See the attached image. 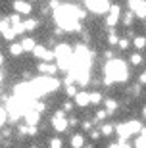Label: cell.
<instances>
[{"instance_id":"11","label":"cell","mask_w":146,"mask_h":148,"mask_svg":"<svg viewBox=\"0 0 146 148\" xmlns=\"http://www.w3.org/2000/svg\"><path fill=\"white\" fill-rule=\"evenodd\" d=\"M119 19V6H112L110 8V16H108V25H115Z\"/></svg>"},{"instance_id":"17","label":"cell","mask_w":146,"mask_h":148,"mask_svg":"<svg viewBox=\"0 0 146 148\" xmlns=\"http://www.w3.org/2000/svg\"><path fill=\"white\" fill-rule=\"evenodd\" d=\"M104 106H106V110H108L110 114H114L115 108H117V102H115V100H112V98H108V100H104Z\"/></svg>"},{"instance_id":"36","label":"cell","mask_w":146,"mask_h":148,"mask_svg":"<svg viewBox=\"0 0 146 148\" xmlns=\"http://www.w3.org/2000/svg\"><path fill=\"white\" fill-rule=\"evenodd\" d=\"M35 110L37 112H44V104H35Z\"/></svg>"},{"instance_id":"23","label":"cell","mask_w":146,"mask_h":148,"mask_svg":"<svg viewBox=\"0 0 146 148\" xmlns=\"http://www.w3.org/2000/svg\"><path fill=\"white\" fill-rule=\"evenodd\" d=\"M141 62H142V56H141V54H133V56H131V64H135V66H138Z\"/></svg>"},{"instance_id":"4","label":"cell","mask_w":146,"mask_h":148,"mask_svg":"<svg viewBox=\"0 0 146 148\" xmlns=\"http://www.w3.org/2000/svg\"><path fill=\"white\" fill-rule=\"evenodd\" d=\"M67 125H69V121L65 119V112L58 110L54 114V117H52V127H54L58 133H64L65 129H67Z\"/></svg>"},{"instance_id":"35","label":"cell","mask_w":146,"mask_h":148,"mask_svg":"<svg viewBox=\"0 0 146 148\" xmlns=\"http://www.w3.org/2000/svg\"><path fill=\"white\" fill-rule=\"evenodd\" d=\"M71 108H73V104H71V102H65V104H64V110L65 112H69Z\"/></svg>"},{"instance_id":"14","label":"cell","mask_w":146,"mask_h":148,"mask_svg":"<svg viewBox=\"0 0 146 148\" xmlns=\"http://www.w3.org/2000/svg\"><path fill=\"white\" fill-rule=\"evenodd\" d=\"M83 144H85L83 135H75V137H71V148H83Z\"/></svg>"},{"instance_id":"34","label":"cell","mask_w":146,"mask_h":148,"mask_svg":"<svg viewBox=\"0 0 146 148\" xmlns=\"http://www.w3.org/2000/svg\"><path fill=\"white\" fill-rule=\"evenodd\" d=\"M110 148H131V146L127 143H117V144H112Z\"/></svg>"},{"instance_id":"9","label":"cell","mask_w":146,"mask_h":148,"mask_svg":"<svg viewBox=\"0 0 146 148\" xmlns=\"http://www.w3.org/2000/svg\"><path fill=\"white\" fill-rule=\"evenodd\" d=\"M23 117H25V123H27V125H37L38 119H40V115H38L37 110H29Z\"/></svg>"},{"instance_id":"27","label":"cell","mask_w":146,"mask_h":148,"mask_svg":"<svg viewBox=\"0 0 146 148\" xmlns=\"http://www.w3.org/2000/svg\"><path fill=\"white\" fill-rule=\"evenodd\" d=\"M10 23H14V25H19V23H21V21H19V16H17V14H12V16H10Z\"/></svg>"},{"instance_id":"24","label":"cell","mask_w":146,"mask_h":148,"mask_svg":"<svg viewBox=\"0 0 146 148\" xmlns=\"http://www.w3.org/2000/svg\"><path fill=\"white\" fill-rule=\"evenodd\" d=\"M136 148H146V137H138L136 138Z\"/></svg>"},{"instance_id":"33","label":"cell","mask_w":146,"mask_h":148,"mask_svg":"<svg viewBox=\"0 0 146 148\" xmlns=\"http://www.w3.org/2000/svg\"><path fill=\"white\" fill-rule=\"evenodd\" d=\"M131 19H133V12H129V14H127V16H125L123 23H125V25H131Z\"/></svg>"},{"instance_id":"29","label":"cell","mask_w":146,"mask_h":148,"mask_svg":"<svg viewBox=\"0 0 146 148\" xmlns=\"http://www.w3.org/2000/svg\"><path fill=\"white\" fill-rule=\"evenodd\" d=\"M0 115H2V117H0V121H2V123H6V121H8V115H10V114H8V110H6V106L2 108V114H0Z\"/></svg>"},{"instance_id":"37","label":"cell","mask_w":146,"mask_h":148,"mask_svg":"<svg viewBox=\"0 0 146 148\" xmlns=\"http://www.w3.org/2000/svg\"><path fill=\"white\" fill-rule=\"evenodd\" d=\"M141 85H146V71L141 75Z\"/></svg>"},{"instance_id":"31","label":"cell","mask_w":146,"mask_h":148,"mask_svg":"<svg viewBox=\"0 0 146 148\" xmlns=\"http://www.w3.org/2000/svg\"><path fill=\"white\" fill-rule=\"evenodd\" d=\"M65 92L69 94V96H73V94H77V92H75V87H73V85H67V87H65Z\"/></svg>"},{"instance_id":"19","label":"cell","mask_w":146,"mask_h":148,"mask_svg":"<svg viewBox=\"0 0 146 148\" xmlns=\"http://www.w3.org/2000/svg\"><path fill=\"white\" fill-rule=\"evenodd\" d=\"M37 19H27V21H25V29H27V31H33V29H37Z\"/></svg>"},{"instance_id":"13","label":"cell","mask_w":146,"mask_h":148,"mask_svg":"<svg viewBox=\"0 0 146 148\" xmlns=\"http://www.w3.org/2000/svg\"><path fill=\"white\" fill-rule=\"evenodd\" d=\"M38 71L46 73V75H54V73L58 71V67H56L54 64H40V66H38Z\"/></svg>"},{"instance_id":"39","label":"cell","mask_w":146,"mask_h":148,"mask_svg":"<svg viewBox=\"0 0 146 148\" xmlns=\"http://www.w3.org/2000/svg\"><path fill=\"white\" fill-rule=\"evenodd\" d=\"M83 127H85V129H90L92 123H90V121H85V123H83Z\"/></svg>"},{"instance_id":"30","label":"cell","mask_w":146,"mask_h":148,"mask_svg":"<svg viewBox=\"0 0 146 148\" xmlns=\"http://www.w3.org/2000/svg\"><path fill=\"white\" fill-rule=\"evenodd\" d=\"M108 114H110L108 110H100V112L96 114V119H104V117H108Z\"/></svg>"},{"instance_id":"22","label":"cell","mask_w":146,"mask_h":148,"mask_svg":"<svg viewBox=\"0 0 146 148\" xmlns=\"http://www.w3.org/2000/svg\"><path fill=\"white\" fill-rule=\"evenodd\" d=\"M112 131H114V127H112V125H104L102 129H100V133H102L104 137H110V135H112Z\"/></svg>"},{"instance_id":"5","label":"cell","mask_w":146,"mask_h":148,"mask_svg":"<svg viewBox=\"0 0 146 148\" xmlns=\"http://www.w3.org/2000/svg\"><path fill=\"white\" fill-rule=\"evenodd\" d=\"M87 2V8L92 10L94 14H104V12H108L112 6L108 4V0H85Z\"/></svg>"},{"instance_id":"38","label":"cell","mask_w":146,"mask_h":148,"mask_svg":"<svg viewBox=\"0 0 146 148\" xmlns=\"http://www.w3.org/2000/svg\"><path fill=\"white\" fill-rule=\"evenodd\" d=\"M90 137H92V138H98V137H100V131H92Z\"/></svg>"},{"instance_id":"10","label":"cell","mask_w":146,"mask_h":148,"mask_svg":"<svg viewBox=\"0 0 146 148\" xmlns=\"http://www.w3.org/2000/svg\"><path fill=\"white\" fill-rule=\"evenodd\" d=\"M125 127H127V133H129V135H135V133H141L142 131V125L141 123H138V121H127V123H125Z\"/></svg>"},{"instance_id":"18","label":"cell","mask_w":146,"mask_h":148,"mask_svg":"<svg viewBox=\"0 0 146 148\" xmlns=\"http://www.w3.org/2000/svg\"><path fill=\"white\" fill-rule=\"evenodd\" d=\"M23 48L25 50H35L37 48V44H35V40H33V38H23Z\"/></svg>"},{"instance_id":"8","label":"cell","mask_w":146,"mask_h":148,"mask_svg":"<svg viewBox=\"0 0 146 148\" xmlns=\"http://www.w3.org/2000/svg\"><path fill=\"white\" fill-rule=\"evenodd\" d=\"M14 10H17V14H29L31 12V4L25 0H16L14 2Z\"/></svg>"},{"instance_id":"40","label":"cell","mask_w":146,"mask_h":148,"mask_svg":"<svg viewBox=\"0 0 146 148\" xmlns=\"http://www.w3.org/2000/svg\"><path fill=\"white\" fill-rule=\"evenodd\" d=\"M141 133H142V137H146V127H142V131H141Z\"/></svg>"},{"instance_id":"2","label":"cell","mask_w":146,"mask_h":148,"mask_svg":"<svg viewBox=\"0 0 146 148\" xmlns=\"http://www.w3.org/2000/svg\"><path fill=\"white\" fill-rule=\"evenodd\" d=\"M129 71H127V66L125 62L121 60H110L104 67V83L106 85H112L115 81H127Z\"/></svg>"},{"instance_id":"28","label":"cell","mask_w":146,"mask_h":148,"mask_svg":"<svg viewBox=\"0 0 146 148\" xmlns=\"http://www.w3.org/2000/svg\"><path fill=\"white\" fill-rule=\"evenodd\" d=\"M27 135H29V137L37 135V125H27Z\"/></svg>"},{"instance_id":"20","label":"cell","mask_w":146,"mask_h":148,"mask_svg":"<svg viewBox=\"0 0 146 148\" xmlns=\"http://www.w3.org/2000/svg\"><path fill=\"white\" fill-rule=\"evenodd\" d=\"M135 46L136 48H144L146 46V38L144 37H135Z\"/></svg>"},{"instance_id":"7","label":"cell","mask_w":146,"mask_h":148,"mask_svg":"<svg viewBox=\"0 0 146 148\" xmlns=\"http://www.w3.org/2000/svg\"><path fill=\"white\" fill-rule=\"evenodd\" d=\"M0 29H2L4 38H8V40H12V38L16 37V29H14V25H10V19H4L2 25H0Z\"/></svg>"},{"instance_id":"32","label":"cell","mask_w":146,"mask_h":148,"mask_svg":"<svg viewBox=\"0 0 146 148\" xmlns=\"http://www.w3.org/2000/svg\"><path fill=\"white\" fill-rule=\"evenodd\" d=\"M127 46H129V40H127V38H119V48H127Z\"/></svg>"},{"instance_id":"3","label":"cell","mask_w":146,"mask_h":148,"mask_svg":"<svg viewBox=\"0 0 146 148\" xmlns=\"http://www.w3.org/2000/svg\"><path fill=\"white\" fill-rule=\"evenodd\" d=\"M54 52H56V60H58V67H62L65 71L73 67V50H71V46L60 44Z\"/></svg>"},{"instance_id":"25","label":"cell","mask_w":146,"mask_h":148,"mask_svg":"<svg viewBox=\"0 0 146 148\" xmlns=\"http://www.w3.org/2000/svg\"><path fill=\"white\" fill-rule=\"evenodd\" d=\"M108 42H110V44H119V38H117V35H115L114 31L110 33V38H108Z\"/></svg>"},{"instance_id":"26","label":"cell","mask_w":146,"mask_h":148,"mask_svg":"<svg viewBox=\"0 0 146 148\" xmlns=\"http://www.w3.org/2000/svg\"><path fill=\"white\" fill-rule=\"evenodd\" d=\"M50 148H62V140L60 138H52L50 140Z\"/></svg>"},{"instance_id":"16","label":"cell","mask_w":146,"mask_h":148,"mask_svg":"<svg viewBox=\"0 0 146 148\" xmlns=\"http://www.w3.org/2000/svg\"><path fill=\"white\" fill-rule=\"evenodd\" d=\"M46 52H48V50L44 48V46H37V48L33 50L35 58H40V60H44V58H46Z\"/></svg>"},{"instance_id":"21","label":"cell","mask_w":146,"mask_h":148,"mask_svg":"<svg viewBox=\"0 0 146 148\" xmlns=\"http://www.w3.org/2000/svg\"><path fill=\"white\" fill-rule=\"evenodd\" d=\"M100 100H102V94L100 92H92L90 94V104H100Z\"/></svg>"},{"instance_id":"6","label":"cell","mask_w":146,"mask_h":148,"mask_svg":"<svg viewBox=\"0 0 146 148\" xmlns=\"http://www.w3.org/2000/svg\"><path fill=\"white\" fill-rule=\"evenodd\" d=\"M129 8L136 17H146V0H129Z\"/></svg>"},{"instance_id":"41","label":"cell","mask_w":146,"mask_h":148,"mask_svg":"<svg viewBox=\"0 0 146 148\" xmlns=\"http://www.w3.org/2000/svg\"><path fill=\"white\" fill-rule=\"evenodd\" d=\"M144 117H146V108H144Z\"/></svg>"},{"instance_id":"15","label":"cell","mask_w":146,"mask_h":148,"mask_svg":"<svg viewBox=\"0 0 146 148\" xmlns=\"http://www.w3.org/2000/svg\"><path fill=\"white\" fill-rule=\"evenodd\" d=\"M23 52H25V48H23L21 42H19V44H12V46H10V54L12 56H21Z\"/></svg>"},{"instance_id":"12","label":"cell","mask_w":146,"mask_h":148,"mask_svg":"<svg viewBox=\"0 0 146 148\" xmlns=\"http://www.w3.org/2000/svg\"><path fill=\"white\" fill-rule=\"evenodd\" d=\"M75 102H77V106H87V104H90V94H88V92H79V94H75Z\"/></svg>"},{"instance_id":"1","label":"cell","mask_w":146,"mask_h":148,"mask_svg":"<svg viewBox=\"0 0 146 148\" xmlns=\"http://www.w3.org/2000/svg\"><path fill=\"white\" fill-rule=\"evenodd\" d=\"M54 17H56V23L64 31H81L79 19L85 17V12L77 6H60L54 12Z\"/></svg>"}]
</instances>
